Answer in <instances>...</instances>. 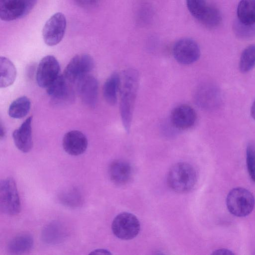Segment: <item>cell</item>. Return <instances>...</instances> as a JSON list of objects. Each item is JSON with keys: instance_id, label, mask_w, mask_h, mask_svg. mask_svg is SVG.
Returning a JSON list of instances; mask_svg holds the SVG:
<instances>
[{"instance_id": "cell-1", "label": "cell", "mask_w": 255, "mask_h": 255, "mask_svg": "<svg viewBox=\"0 0 255 255\" xmlns=\"http://www.w3.org/2000/svg\"><path fill=\"white\" fill-rule=\"evenodd\" d=\"M120 77V114L124 129L128 132L139 86V75L136 69L128 68L122 72Z\"/></svg>"}, {"instance_id": "cell-2", "label": "cell", "mask_w": 255, "mask_h": 255, "mask_svg": "<svg viewBox=\"0 0 255 255\" xmlns=\"http://www.w3.org/2000/svg\"><path fill=\"white\" fill-rule=\"evenodd\" d=\"M167 182L172 190L181 193L187 192L192 190L196 183V170L189 163H176L168 172Z\"/></svg>"}, {"instance_id": "cell-3", "label": "cell", "mask_w": 255, "mask_h": 255, "mask_svg": "<svg viewBox=\"0 0 255 255\" xmlns=\"http://www.w3.org/2000/svg\"><path fill=\"white\" fill-rule=\"evenodd\" d=\"M255 198L248 190L237 187L231 190L226 198V205L233 215L242 217L249 215L255 206Z\"/></svg>"}, {"instance_id": "cell-4", "label": "cell", "mask_w": 255, "mask_h": 255, "mask_svg": "<svg viewBox=\"0 0 255 255\" xmlns=\"http://www.w3.org/2000/svg\"><path fill=\"white\" fill-rule=\"evenodd\" d=\"M0 208L1 211L8 215L18 214L21 209L18 192L14 180L5 178L0 183Z\"/></svg>"}, {"instance_id": "cell-5", "label": "cell", "mask_w": 255, "mask_h": 255, "mask_svg": "<svg viewBox=\"0 0 255 255\" xmlns=\"http://www.w3.org/2000/svg\"><path fill=\"white\" fill-rule=\"evenodd\" d=\"M94 66L91 55L81 54L73 57L66 66L63 75L72 84H76L83 77L89 74Z\"/></svg>"}, {"instance_id": "cell-6", "label": "cell", "mask_w": 255, "mask_h": 255, "mask_svg": "<svg viewBox=\"0 0 255 255\" xmlns=\"http://www.w3.org/2000/svg\"><path fill=\"white\" fill-rule=\"evenodd\" d=\"M114 234L122 240H130L136 237L140 230L138 219L133 214L123 212L118 215L112 224Z\"/></svg>"}, {"instance_id": "cell-7", "label": "cell", "mask_w": 255, "mask_h": 255, "mask_svg": "<svg viewBox=\"0 0 255 255\" xmlns=\"http://www.w3.org/2000/svg\"><path fill=\"white\" fill-rule=\"evenodd\" d=\"M66 28L65 15L57 12L52 15L46 22L42 30L43 39L50 46L58 44L63 39Z\"/></svg>"}, {"instance_id": "cell-8", "label": "cell", "mask_w": 255, "mask_h": 255, "mask_svg": "<svg viewBox=\"0 0 255 255\" xmlns=\"http://www.w3.org/2000/svg\"><path fill=\"white\" fill-rule=\"evenodd\" d=\"M175 60L183 65H189L197 61L200 56V49L198 43L190 38L177 40L172 48Z\"/></svg>"}, {"instance_id": "cell-9", "label": "cell", "mask_w": 255, "mask_h": 255, "mask_svg": "<svg viewBox=\"0 0 255 255\" xmlns=\"http://www.w3.org/2000/svg\"><path fill=\"white\" fill-rule=\"evenodd\" d=\"M60 67L57 59L52 55L44 57L37 67L36 79L39 86L47 88L59 75Z\"/></svg>"}, {"instance_id": "cell-10", "label": "cell", "mask_w": 255, "mask_h": 255, "mask_svg": "<svg viewBox=\"0 0 255 255\" xmlns=\"http://www.w3.org/2000/svg\"><path fill=\"white\" fill-rule=\"evenodd\" d=\"M72 84L63 74L60 75L46 88V92L55 103H65L73 98L74 93Z\"/></svg>"}, {"instance_id": "cell-11", "label": "cell", "mask_w": 255, "mask_h": 255, "mask_svg": "<svg viewBox=\"0 0 255 255\" xmlns=\"http://www.w3.org/2000/svg\"><path fill=\"white\" fill-rule=\"evenodd\" d=\"M196 120L195 110L187 104H181L174 108L170 117V122L178 130L190 128L194 126Z\"/></svg>"}, {"instance_id": "cell-12", "label": "cell", "mask_w": 255, "mask_h": 255, "mask_svg": "<svg viewBox=\"0 0 255 255\" xmlns=\"http://www.w3.org/2000/svg\"><path fill=\"white\" fill-rule=\"evenodd\" d=\"M77 90L85 105L91 108L95 106L98 98V82L92 75L88 74L77 83Z\"/></svg>"}, {"instance_id": "cell-13", "label": "cell", "mask_w": 255, "mask_h": 255, "mask_svg": "<svg viewBox=\"0 0 255 255\" xmlns=\"http://www.w3.org/2000/svg\"><path fill=\"white\" fill-rule=\"evenodd\" d=\"M64 150L70 155L77 156L83 154L87 149L88 140L86 135L77 130L66 133L62 140Z\"/></svg>"}, {"instance_id": "cell-14", "label": "cell", "mask_w": 255, "mask_h": 255, "mask_svg": "<svg viewBox=\"0 0 255 255\" xmlns=\"http://www.w3.org/2000/svg\"><path fill=\"white\" fill-rule=\"evenodd\" d=\"M219 92L214 85L204 84L198 86L194 95L195 102L200 108L211 110L219 102Z\"/></svg>"}, {"instance_id": "cell-15", "label": "cell", "mask_w": 255, "mask_h": 255, "mask_svg": "<svg viewBox=\"0 0 255 255\" xmlns=\"http://www.w3.org/2000/svg\"><path fill=\"white\" fill-rule=\"evenodd\" d=\"M32 121V117H29L12 133L15 145L18 150L24 153L29 152L33 146Z\"/></svg>"}, {"instance_id": "cell-16", "label": "cell", "mask_w": 255, "mask_h": 255, "mask_svg": "<svg viewBox=\"0 0 255 255\" xmlns=\"http://www.w3.org/2000/svg\"><path fill=\"white\" fill-rule=\"evenodd\" d=\"M25 15L24 0H0V18L10 21Z\"/></svg>"}, {"instance_id": "cell-17", "label": "cell", "mask_w": 255, "mask_h": 255, "mask_svg": "<svg viewBox=\"0 0 255 255\" xmlns=\"http://www.w3.org/2000/svg\"><path fill=\"white\" fill-rule=\"evenodd\" d=\"M132 169L127 161L116 160L109 168V175L112 181L117 185H124L129 181L132 176Z\"/></svg>"}, {"instance_id": "cell-18", "label": "cell", "mask_w": 255, "mask_h": 255, "mask_svg": "<svg viewBox=\"0 0 255 255\" xmlns=\"http://www.w3.org/2000/svg\"><path fill=\"white\" fill-rule=\"evenodd\" d=\"M120 83V75L117 72L111 74L105 82L103 93L105 100L109 105H114L116 104Z\"/></svg>"}, {"instance_id": "cell-19", "label": "cell", "mask_w": 255, "mask_h": 255, "mask_svg": "<svg viewBox=\"0 0 255 255\" xmlns=\"http://www.w3.org/2000/svg\"><path fill=\"white\" fill-rule=\"evenodd\" d=\"M0 87L11 85L16 76V70L13 63L5 57H0Z\"/></svg>"}, {"instance_id": "cell-20", "label": "cell", "mask_w": 255, "mask_h": 255, "mask_svg": "<svg viewBox=\"0 0 255 255\" xmlns=\"http://www.w3.org/2000/svg\"><path fill=\"white\" fill-rule=\"evenodd\" d=\"M238 20L248 25L255 24V0H241L237 7Z\"/></svg>"}, {"instance_id": "cell-21", "label": "cell", "mask_w": 255, "mask_h": 255, "mask_svg": "<svg viewBox=\"0 0 255 255\" xmlns=\"http://www.w3.org/2000/svg\"><path fill=\"white\" fill-rule=\"evenodd\" d=\"M33 245L32 237L28 234L17 236L8 244V252L12 254H22L30 251Z\"/></svg>"}, {"instance_id": "cell-22", "label": "cell", "mask_w": 255, "mask_h": 255, "mask_svg": "<svg viewBox=\"0 0 255 255\" xmlns=\"http://www.w3.org/2000/svg\"><path fill=\"white\" fill-rule=\"evenodd\" d=\"M31 108L29 99L26 96H22L14 100L10 105L8 114L14 119H21L25 117Z\"/></svg>"}, {"instance_id": "cell-23", "label": "cell", "mask_w": 255, "mask_h": 255, "mask_svg": "<svg viewBox=\"0 0 255 255\" xmlns=\"http://www.w3.org/2000/svg\"><path fill=\"white\" fill-rule=\"evenodd\" d=\"M239 69L245 73L251 71L255 66V44L247 47L242 52L239 61Z\"/></svg>"}, {"instance_id": "cell-24", "label": "cell", "mask_w": 255, "mask_h": 255, "mask_svg": "<svg viewBox=\"0 0 255 255\" xmlns=\"http://www.w3.org/2000/svg\"><path fill=\"white\" fill-rule=\"evenodd\" d=\"M186 3L189 12L199 21L210 6L205 0H186Z\"/></svg>"}, {"instance_id": "cell-25", "label": "cell", "mask_w": 255, "mask_h": 255, "mask_svg": "<svg viewBox=\"0 0 255 255\" xmlns=\"http://www.w3.org/2000/svg\"><path fill=\"white\" fill-rule=\"evenodd\" d=\"M221 21L222 17L220 11L217 8L211 5L199 21L204 26L210 28L218 26Z\"/></svg>"}, {"instance_id": "cell-26", "label": "cell", "mask_w": 255, "mask_h": 255, "mask_svg": "<svg viewBox=\"0 0 255 255\" xmlns=\"http://www.w3.org/2000/svg\"><path fill=\"white\" fill-rule=\"evenodd\" d=\"M43 240L48 244H55L61 239L62 230L57 224L52 223L47 225L43 231Z\"/></svg>"}, {"instance_id": "cell-27", "label": "cell", "mask_w": 255, "mask_h": 255, "mask_svg": "<svg viewBox=\"0 0 255 255\" xmlns=\"http://www.w3.org/2000/svg\"><path fill=\"white\" fill-rule=\"evenodd\" d=\"M246 162L249 176L255 183V146L252 143L248 144L247 147Z\"/></svg>"}, {"instance_id": "cell-28", "label": "cell", "mask_w": 255, "mask_h": 255, "mask_svg": "<svg viewBox=\"0 0 255 255\" xmlns=\"http://www.w3.org/2000/svg\"><path fill=\"white\" fill-rule=\"evenodd\" d=\"M234 28L237 35L242 38H249L255 35V24L248 25L238 21Z\"/></svg>"}, {"instance_id": "cell-29", "label": "cell", "mask_w": 255, "mask_h": 255, "mask_svg": "<svg viewBox=\"0 0 255 255\" xmlns=\"http://www.w3.org/2000/svg\"><path fill=\"white\" fill-rule=\"evenodd\" d=\"M62 200L65 204L72 206L73 204H78L79 203L80 198L77 193L74 192L66 193L62 195Z\"/></svg>"}, {"instance_id": "cell-30", "label": "cell", "mask_w": 255, "mask_h": 255, "mask_svg": "<svg viewBox=\"0 0 255 255\" xmlns=\"http://www.w3.org/2000/svg\"><path fill=\"white\" fill-rule=\"evenodd\" d=\"M214 255H234L232 251L227 249H219L215 250L213 253Z\"/></svg>"}, {"instance_id": "cell-31", "label": "cell", "mask_w": 255, "mask_h": 255, "mask_svg": "<svg viewBox=\"0 0 255 255\" xmlns=\"http://www.w3.org/2000/svg\"><path fill=\"white\" fill-rule=\"evenodd\" d=\"M37 0H24L25 4V15L29 12L34 6Z\"/></svg>"}, {"instance_id": "cell-32", "label": "cell", "mask_w": 255, "mask_h": 255, "mask_svg": "<svg viewBox=\"0 0 255 255\" xmlns=\"http://www.w3.org/2000/svg\"><path fill=\"white\" fill-rule=\"evenodd\" d=\"M79 4L83 6L91 5L98 1V0H75Z\"/></svg>"}, {"instance_id": "cell-33", "label": "cell", "mask_w": 255, "mask_h": 255, "mask_svg": "<svg viewBox=\"0 0 255 255\" xmlns=\"http://www.w3.org/2000/svg\"><path fill=\"white\" fill-rule=\"evenodd\" d=\"M110 255L111 253L105 249H96L90 253V255Z\"/></svg>"}, {"instance_id": "cell-34", "label": "cell", "mask_w": 255, "mask_h": 255, "mask_svg": "<svg viewBox=\"0 0 255 255\" xmlns=\"http://www.w3.org/2000/svg\"><path fill=\"white\" fill-rule=\"evenodd\" d=\"M5 134L6 131L4 127L3 126L2 122H0V137L1 139H3L5 137Z\"/></svg>"}, {"instance_id": "cell-35", "label": "cell", "mask_w": 255, "mask_h": 255, "mask_svg": "<svg viewBox=\"0 0 255 255\" xmlns=\"http://www.w3.org/2000/svg\"><path fill=\"white\" fill-rule=\"evenodd\" d=\"M251 115L253 118L255 120V101L253 103L251 108Z\"/></svg>"}]
</instances>
